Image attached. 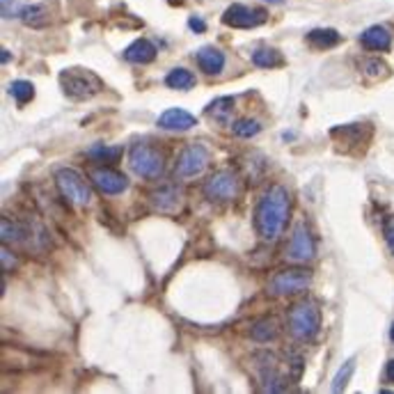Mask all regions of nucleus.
<instances>
[{"mask_svg": "<svg viewBox=\"0 0 394 394\" xmlns=\"http://www.w3.org/2000/svg\"><path fill=\"white\" fill-rule=\"evenodd\" d=\"M286 369H289L291 378H300L303 374V355L296 351H286Z\"/></svg>", "mask_w": 394, "mask_h": 394, "instance_id": "29", "label": "nucleus"}, {"mask_svg": "<svg viewBox=\"0 0 394 394\" xmlns=\"http://www.w3.org/2000/svg\"><path fill=\"white\" fill-rule=\"evenodd\" d=\"M243 181L241 177L232 170H220L216 175H211L204 184V195L211 202H232L241 195Z\"/></svg>", "mask_w": 394, "mask_h": 394, "instance_id": "5", "label": "nucleus"}, {"mask_svg": "<svg viewBox=\"0 0 394 394\" xmlns=\"http://www.w3.org/2000/svg\"><path fill=\"white\" fill-rule=\"evenodd\" d=\"M353 371H355V360L344 362V367H339V371H337V374H335V378H333L331 390H333V392H344V390H346V385H348V381H351V376H353Z\"/></svg>", "mask_w": 394, "mask_h": 394, "instance_id": "27", "label": "nucleus"}, {"mask_svg": "<svg viewBox=\"0 0 394 394\" xmlns=\"http://www.w3.org/2000/svg\"><path fill=\"white\" fill-rule=\"evenodd\" d=\"M321 331V310L314 300H300L289 312V333L298 342H312Z\"/></svg>", "mask_w": 394, "mask_h": 394, "instance_id": "3", "label": "nucleus"}, {"mask_svg": "<svg viewBox=\"0 0 394 394\" xmlns=\"http://www.w3.org/2000/svg\"><path fill=\"white\" fill-rule=\"evenodd\" d=\"M291 211V195L280 184H273L259 197L255 209V227L264 241H277L284 232Z\"/></svg>", "mask_w": 394, "mask_h": 394, "instance_id": "1", "label": "nucleus"}, {"mask_svg": "<svg viewBox=\"0 0 394 394\" xmlns=\"http://www.w3.org/2000/svg\"><path fill=\"white\" fill-rule=\"evenodd\" d=\"M124 60L133 64H149L156 60V46L149 39H135L124 51Z\"/></svg>", "mask_w": 394, "mask_h": 394, "instance_id": "18", "label": "nucleus"}, {"mask_svg": "<svg viewBox=\"0 0 394 394\" xmlns=\"http://www.w3.org/2000/svg\"><path fill=\"white\" fill-rule=\"evenodd\" d=\"M385 241H388V248L390 253L394 255V218L385 223Z\"/></svg>", "mask_w": 394, "mask_h": 394, "instance_id": "33", "label": "nucleus"}, {"mask_svg": "<svg viewBox=\"0 0 394 394\" xmlns=\"http://www.w3.org/2000/svg\"><path fill=\"white\" fill-rule=\"evenodd\" d=\"M268 12L264 7H248V5H229L223 14V23L229 28H241V30H250V28H259L266 23Z\"/></svg>", "mask_w": 394, "mask_h": 394, "instance_id": "9", "label": "nucleus"}, {"mask_svg": "<svg viewBox=\"0 0 394 394\" xmlns=\"http://www.w3.org/2000/svg\"><path fill=\"white\" fill-rule=\"evenodd\" d=\"M206 166H209V152H206V147L202 142H193V145L184 147V152L179 154L175 172L179 179H193L202 175Z\"/></svg>", "mask_w": 394, "mask_h": 394, "instance_id": "8", "label": "nucleus"}, {"mask_svg": "<svg viewBox=\"0 0 394 394\" xmlns=\"http://www.w3.org/2000/svg\"><path fill=\"white\" fill-rule=\"evenodd\" d=\"M193 126H197V117L184 108H168L159 117V128L163 131H188Z\"/></svg>", "mask_w": 394, "mask_h": 394, "instance_id": "12", "label": "nucleus"}, {"mask_svg": "<svg viewBox=\"0 0 394 394\" xmlns=\"http://www.w3.org/2000/svg\"><path fill=\"white\" fill-rule=\"evenodd\" d=\"M128 163H131L133 172L142 179H159L163 175V154L152 145H135L128 154Z\"/></svg>", "mask_w": 394, "mask_h": 394, "instance_id": "6", "label": "nucleus"}, {"mask_svg": "<svg viewBox=\"0 0 394 394\" xmlns=\"http://www.w3.org/2000/svg\"><path fill=\"white\" fill-rule=\"evenodd\" d=\"M195 62L206 76H218L225 69V53L216 46H204L195 53Z\"/></svg>", "mask_w": 394, "mask_h": 394, "instance_id": "16", "label": "nucleus"}, {"mask_svg": "<svg viewBox=\"0 0 394 394\" xmlns=\"http://www.w3.org/2000/svg\"><path fill=\"white\" fill-rule=\"evenodd\" d=\"M390 337H392V342H394V324H392V328H390Z\"/></svg>", "mask_w": 394, "mask_h": 394, "instance_id": "37", "label": "nucleus"}, {"mask_svg": "<svg viewBox=\"0 0 394 394\" xmlns=\"http://www.w3.org/2000/svg\"><path fill=\"white\" fill-rule=\"evenodd\" d=\"M188 26H190L193 32H204V30H206V23H204L202 19H197V17H190Z\"/></svg>", "mask_w": 394, "mask_h": 394, "instance_id": "34", "label": "nucleus"}, {"mask_svg": "<svg viewBox=\"0 0 394 394\" xmlns=\"http://www.w3.org/2000/svg\"><path fill=\"white\" fill-rule=\"evenodd\" d=\"M307 41L314 48H333L342 41V35L333 28H317V30L307 32Z\"/></svg>", "mask_w": 394, "mask_h": 394, "instance_id": "19", "label": "nucleus"}, {"mask_svg": "<svg viewBox=\"0 0 394 394\" xmlns=\"http://www.w3.org/2000/svg\"><path fill=\"white\" fill-rule=\"evenodd\" d=\"M10 95L17 99L21 106H23V104H28L35 97V85L28 83V81H14L10 85Z\"/></svg>", "mask_w": 394, "mask_h": 394, "instance_id": "28", "label": "nucleus"}, {"mask_svg": "<svg viewBox=\"0 0 394 394\" xmlns=\"http://www.w3.org/2000/svg\"><path fill=\"white\" fill-rule=\"evenodd\" d=\"M360 44L367 51H390L392 35L385 26H371L360 35Z\"/></svg>", "mask_w": 394, "mask_h": 394, "instance_id": "17", "label": "nucleus"}, {"mask_svg": "<svg viewBox=\"0 0 394 394\" xmlns=\"http://www.w3.org/2000/svg\"><path fill=\"white\" fill-rule=\"evenodd\" d=\"M385 378H388L390 383H394V360H390L388 367H385Z\"/></svg>", "mask_w": 394, "mask_h": 394, "instance_id": "35", "label": "nucleus"}, {"mask_svg": "<svg viewBox=\"0 0 394 394\" xmlns=\"http://www.w3.org/2000/svg\"><path fill=\"white\" fill-rule=\"evenodd\" d=\"M314 255H317V243H314L310 229L298 223L293 227L289 246H286V259L293 264H307L314 259Z\"/></svg>", "mask_w": 394, "mask_h": 394, "instance_id": "10", "label": "nucleus"}, {"mask_svg": "<svg viewBox=\"0 0 394 394\" xmlns=\"http://www.w3.org/2000/svg\"><path fill=\"white\" fill-rule=\"evenodd\" d=\"M264 364H259V381H262V390L264 392H284L286 385L282 381V376L277 374L275 367V357L270 353H262L259 355Z\"/></svg>", "mask_w": 394, "mask_h": 394, "instance_id": "13", "label": "nucleus"}, {"mask_svg": "<svg viewBox=\"0 0 394 394\" xmlns=\"http://www.w3.org/2000/svg\"><path fill=\"white\" fill-rule=\"evenodd\" d=\"M19 19L23 21L26 26L41 28L48 21V12H46L44 5H26L19 14Z\"/></svg>", "mask_w": 394, "mask_h": 394, "instance_id": "23", "label": "nucleus"}, {"mask_svg": "<svg viewBox=\"0 0 394 394\" xmlns=\"http://www.w3.org/2000/svg\"><path fill=\"white\" fill-rule=\"evenodd\" d=\"M55 186L60 195L74 206H88L92 202V188L81 172L74 168H60L55 172Z\"/></svg>", "mask_w": 394, "mask_h": 394, "instance_id": "4", "label": "nucleus"}, {"mask_svg": "<svg viewBox=\"0 0 394 394\" xmlns=\"http://www.w3.org/2000/svg\"><path fill=\"white\" fill-rule=\"evenodd\" d=\"M149 202L156 211L161 213H175L181 204V190L177 186H161L149 195Z\"/></svg>", "mask_w": 394, "mask_h": 394, "instance_id": "14", "label": "nucleus"}, {"mask_svg": "<svg viewBox=\"0 0 394 394\" xmlns=\"http://www.w3.org/2000/svg\"><path fill=\"white\" fill-rule=\"evenodd\" d=\"M253 64L262 69H275V67H282L284 57L277 48H259V51L253 53Z\"/></svg>", "mask_w": 394, "mask_h": 394, "instance_id": "21", "label": "nucleus"}, {"mask_svg": "<svg viewBox=\"0 0 394 394\" xmlns=\"http://www.w3.org/2000/svg\"><path fill=\"white\" fill-rule=\"evenodd\" d=\"M3 62H10V51H5V48H3Z\"/></svg>", "mask_w": 394, "mask_h": 394, "instance_id": "36", "label": "nucleus"}, {"mask_svg": "<svg viewBox=\"0 0 394 394\" xmlns=\"http://www.w3.org/2000/svg\"><path fill=\"white\" fill-rule=\"evenodd\" d=\"M362 67H364V71H367V74H371V76H378V74H383V71H388V67H385L381 60H367V62L362 64Z\"/></svg>", "mask_w": 394, "mask_h": 394, "instance_id": "31", "label": "nucleus"}, {"mask_svg": "<svg viewBox=\"0 0 394 394\" xmlns=\"http://www.w3.org/2000/svg\"><path fill=\"white\" fill-rule=\"evenodd\" d=\"M312 286V273L305 268H286L280 270L273 280H270L268 289L275 296H296Z\"/></svg>", "mask_w": 394, "mask_h": 394, "instance_id": "7", "label": "nucleus"}, {"mask_svg": "<svg viewBox=\"0 0 394 394\" xmlns=\"http://www.w3.org/2000/svg\"><path fill=\"white\" fill-rule=\"evenodd\" d=\"M90 179L104 195H119V193H124L128 188L126 175H121V172L112 168H95L90 172Z\"/></svg>", "mask_w": 394, "mask_h": 394, "instance_id": "11", "label": "nucleus"}, {"mask_svg": "<svg viewBox=\"0 0 394 394\" xmlns=\"http://www.w3.org/2000/svg\"><path fill=\"white\" fill-rule=\"evenodd\" d=\"M60 88L71 101H88L104 90V81L90 69H64L60 74Z\"/></svg>", "mask_w": 394, "mask_h": 394, "instance_id": "2", "label": "nucleus"}, {"mask_svg": "<svg viewBox=\"0 0 394 394\" xmlns=\"http://www.w3.org/2000/svg\"><path fill=\"white\" fill-rule=\"evenodd\" d=\"M206 115H209L211 119L220 121V124H227L229 117L234 115V99H232V97H220V99H216L213 104H209V108H206Z\"/></svg>", "mask_w": 394, "mask_h": 394, "instance_id": "20", "label": "nucleus"}, {"mask_svg": "<svg viewBox=\"0 0 394 394\" xmlns=\"http://www.w3.org/2000/svg\"><path fill=\"white\" fill-rule=\"evenodd\" d=\"M23 7H26V0H3V17L5 19L19 17Z\"/></svg>", "mask_w": 394, "mask_h": 394, "instance_id": "30", "label": "nucleus"}, {"mask_svg": "<svg viewBox=\"0 0 394 394\" xmlns=\"http://www.w3.org/2000/svg\"><path fill=\"white\" fill-rule=\"evenodd\" d=\"M277 333H280V331H277L275 319H259L253 326V339L255 342H262V344L273 342L277 337Z\"/></svg>", "mask_w": 394, "mask_h": 394, "instance_id": "24", "label": "nucleus"}, {"mask_svg": "<svg viewBox=\"0 0 394 394\" xmlns=\"http://www.w3.org/2000/svg\"><path fill=\"white\" fill-rule=\"evenodd\" d=\"M0 259H3V270H10L17 266V259H14V255L10 253V248L3 246V253H0Z\"/></svg>", "mask_w": 394, "mask_h": 394, "instance_id": "32", "label": "nucleus"}, {"mask_svg": "<svg viewBox=\"0 0 394 394\" xmlns=\"http://www.w3.org/2000/svg\"><path fill=\"white\" fill-rule=\"evenodd\" d=\"M88 156L95 163H117L121 156V147H110V145H95L88 149Z\"/></svg>", "mask_w": 394, "mask_h": 394, "instance_id": "25", "label": "nucleus"}, {"mask_svg": "<svg viewBox=\"0 0 394 394\" xmlns=\"http://www.w3.org/2000/svg\"><path fill=\"white\" fill-rule=\"evenodd\" d=\"M0 239L5 246H28L30 243V227L19 220L3 218L0 220Z\"/></svg>", "mask_w": 394, "mask_h": 394, "instance_id": "15", "label": "nucleus"}, {"mask_svg": "<svg viewBox=\"0 0 394 394\" xmlns=\"http://www.w3.org/2000/svg\"><path fill=\"white\" fill-rule=\"evenodd\" d=\"M166 85L172 90H190L193 85H195V76H193V71L188 69H184V67H177V69H172L170 74L166 76Z\"/></svg>", "mask_w": 394, "mask_h": 394, "instance_id": "22", "label": "nucleus"}, {"mask_svg": "<svg viewBox=\"0 0 394 394\" xmlns=\"http://www.w3.org/2000/svg\"><path fill=\"white\" fill-rule=\"evenodd\" d=\"M232 133L236 138H255V135L262 133V124L253 117H243V119H236L232 124Z\"/></svg>", "mask_w": 394, "mask_h": 394, "instance_id": "26", "label": "nucleus"}]
</instances>
